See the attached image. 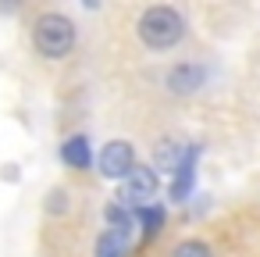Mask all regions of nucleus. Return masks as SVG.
Listing matches in <instances>:
<instances>
[{"label":"nucleus","instance_id":"nucleus-3","mask_svg":"<svg viewBox=\"0 0 260 257\" xmlns=\"http://www.w3.org/2000/svg\"><path fill=\"white\" fill-rule=\"evenodd\" d=\"M207 82H210V68H207L203 61H196V58L175 61V65H168V68L160 72V86H164V93L175 97V100H189V97L203 93Z\"/></svg>","mask_w":260,"mask_h":257},{"label":"nucleus","instance_id":"nucleus-8","mask_svg":"<svg viewBox=\"0 0 260 257\" xmlns=\"http://www.w3.org/2000/svg\"><path fill=\"white\" fill-rule=\"evenodd\" d=\"M196 157H200V147H189V154H185V161L178 164V172L171 175V200L175 204H182L189 193H192V172H196Z\"/></svg>","mask_w":260,"mask_h":257},{"label":"nucleus","instance_id":"nucleus-9","mask_svg":"<svg viewBox=\"0 0 260 257\" xmlns=\"http://www.w3.org/2000/svg\"><path fill=\"white\" fill-rule=\"evenodd\" d=\"M164 218H168V211H164L160 204L136 207V225H139V232H143V243H150V239H157V236H160V229H164Z\"/></svg>","mask_w":260,"mask_h":257},{"label":"nucleus","instance_id":"nucleus-12","mask_svg":"<svg viewBox=\"0 0 260 257\" xmlns=\"http://www.w3.org/2000/svg\"><path fill=\"white\" fill-rule=\"evenodd\" d=\"M171 257H214V246L200 236H189V239H178L171 246Z\"/></svg>","mask_w":260,"mask_h":257},{"label":"nucleus","instance_id":"nucleus-1","mask_svg":"<svg viewBox=\"0 0 260 257\" xmlns=\"http://www.w3.org/2000/svg\"><path fill=\"white\" fill-rule=\"evenodd\" d=\"M132 33L139 40L143 50L150 54H171L185 43L189 36V18L178 4H150L136 15L132 22Z\"/></svg>","mask_w":260,"mask_h":257},{"label":"nucleus","instance_id":"nucleus-5","mask_svg":"<svg viewBox=\"0 0 260 257\" xmlns=\"http://www.w3.org/2000/svg\"><path fill=\"white\" fill-rule=\"evenodd\" d=\"M157 189H160V175L153 172V164H136V172H132L125 182H121V193H118V200H125V204L136 211V207H146V204H153Z\"/></svg>","mask_w":260,"mask_h":257},{"label":"nucleus","instance_id":"nucleus-2","mask_svg":"<svg viewBox=\"0 0 260 257\" xmlns=\"http://www.w3.org/2000/svg\"><path fill=\"white\" fill-rule=\"evenodd\" d=\"M29 40H32V50H36L40 61L57 65V61H68L72 58V50L79 43V29H75V22L64 11H54L50 8V11H40L32 18Z\"/></svg>","mask_w":260,"mask_h":257},{"label":"nucleus","instance_id":"nucleus-11","mask_svg":"<svg viewBox=\"0 0 260 257\" xmlns=\"http://www.w3.org/2000/svg\"><path fill=\"white\" fill-rule=\"evenodd\" d=\"M43 211H47V218H64L72 211V189L68 186H50L43 193Z\"/></svg>","mask_w":260,"mask_h":257},{"label":"nucleus","instance_id":"nucleus-7","mask_svg":"<svg viewBox=\"0 0 260 257\" xmlns=\"http://www.w3.org/2000/svg\"><path fill=\"white\" fill-rule=\"evenodd\" d=\"M185 154H189V147L185 143H178V139H171V136H164V139H157L153 143V172L160 175H175L178 172V164L185 161Z\"/></svg>","mask_w":260,"mask_h":257},{"label":"nucleus","instance_id":"nucleus-4","mask_svg":"<svg viewBox=\"0 0 260 257\" xmlns=\"http://www.w3.org/2000/svg\"><path fill=\"white\" fill-rule=\"evenodd\" d=\"M136 164H139V154H136V147H132L128 139H111V143H104L100 154H96V172H100L107 182H125V179L136 172Z\"/></svg>","mask_w":260,"mask_h":257},{"label":"nucleus","instance_id":"nucleus-6","mask_svg":"<svg viewBox=\"0 0 260 257\" xmlns=\"http://www.w3.org/2000/svg\"><path fill=\"white\" fill-rule=\"evenodd\" d=\"M57 157H61V164H64V168H72V172H89V164H93V147H89V136H86V132L68 136V139L61 143Z\"/></svg>","mask_w":260,"mask_h":257},{"label":"nucleus","instance_id":"nucleus-10","mask_svg":"<svg viewBox=\"0 0 260 257\" xmlns=\"http://www.w3.org/2000/svg\"><path fill=\"white\" fill-rule=\"evenodd\" d=\"M93 257H128V239L111 232V229H104L96 236V243H93Z\"/></svg>","mask_w":260,"mask_h":257}]
</instances>
